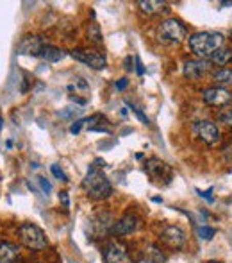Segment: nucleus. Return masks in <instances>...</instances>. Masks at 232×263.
I'll list each match as a JSON object with an SVG mask.
<instances>
[{"instance_id":"nucleus-1","label":"nucleus","mask_w":232,"mask_h":263,"mask_svg":"<svg viewBox=\"0 0 232 263\" xmlns=\"http://www.w3.org/2000/svg\"><path fill=\"white\" fill-rule=\"evenodd\" d=\"M223 43H225V38L222 32L213 31L195 32L187 40V47H189L191 54L198 59H211L216 50L222 49Z\"/></svg>"},{"instance_id":"nucleus-2","label":"nucleus","mask_w":232,"mask_h":263,"mask_svg":"<svg viewBox=\"0 0 232 263\" xmlns=\"http://www.w3.org/2000/svg\"><path fill=\"white\" fill-rule=\"evenodd\" d=\"M82 188L86 190V194L95 201H102L108 199L113 194V186L109 183L108 176L98 168L97 165H91L88 170L86 177L82 179Z\"/></svg>"},{"instance_id":"nucleus-3","label":"nucleus","mask_w":232,"mask_h":263,"mask_svg":"<svg viewBox=\"0 0 232 263\" xmlns=\"http://www.w3.org/2000/svg\"><path fill=\"white\" fill-rule=\"evenodd\" d=\"M186 27L177 18H166L157 27V40L163 45H179L186 38Z\"/></svg>"},{"instance_id":"nucleus-4","label":"nucleus","mask_w":232,"mask_h":263,"mask_svg":"<svg viewBox=\"0 0 232 263\" xmlns=\"http://www.w3.org/2000/svg\"><path fill=\"white\" fill-rule=\"evenodd\" d=\"M18 235H20V242L31 251H43L49 247V240H47L45 233L36 224H31V222L22 224L18 228Z\"/></svg>"},{"instance_id":"nucleus-5","label":"nucleus","mask_w":232,"mask_h":263,"mask_svg":"<svg viewBox=\"0 0 232 263\" xmlns=\"http://www.w3.org/2000/svg\"><path fill=\"white\" fill-rule=\"evenodd\" d=\"M193 133L200 142L205 143V145H215V143H218L220 138H222L218 125L211 120H197L193 124Z\"/></svg>"},{"instance_id":"nucleus-6","label":"nucleus","mask_w":232,"mask_h":263,"mask_svg":"<svg viewBox=\"0 0 232 263\" xmlns=\"http://www.w3.org/2000/svg\"><path fill=\"white\" fill-rule=\"evenodd\" d=\"M102 256H104L106 263H134L129 254L127 246H123L118 240H111V242L106 243L104 251H102Z\"/></svg>"},{"instance_id":"nucleus-7","label":"nucleus","mask_w":232,"mask_h":263,"mask_svg":"<svg viewBox=\"0 0 232 263\" xmlns=\"http://www.w3.org/2000/svg\"><path fill=\"white\" fill-rule=\"evenodd\" d=\"M145 172L149 174L156 183H170L172 177H174L172 166L157 158H152L145 163Z\"/></svg>"},{"instance_id":"nucleus-8","label":"nucleus","mask_w":232,"mask_h":263,"mask_svg":"<svg viewBox=\"0 0 232 263\" xmlns=\"http://www.w3.org/2000/svg\"><path fill=\"white\" fill-rule=\"evenodd\" d=\"M70 55H72L73 59H77V61L88 65L93 70H102L106 66V63H108L104 54L97 52V50H93V49H73L72 52H70Z\"/></svg>"},{"instance_id":"nucleus-9","label":"nucleus","mask_w":232,"mask_h":263,"mask_svg":"<svg viewBox=\"0 0 232 263\" xmlns=\"http://www.w3.org/2000/svg\"><path fill=\"white\" fill-rule=\"evenodd\" d=\"M202 99H204V102L207 106L223 107V106H229L232 102V91L222 86H211L202 91Z\"/></svg>"},{"instance_id":"nucleus-10","label":"nucleus","mask_w":232,"mask_h":263,"mask_svg":"<svg viewBox=\"0 0 232 263\" xmlns=\"http://www.w3.org/2000/svg\"><path fill=\"white\" fill-rule=\"evenodd\" d=\"M90 231L95 238H106L108 235H111V229H113V217L109 213H97L90 218Z\"/></svg>"},{"instance_id":"nucleus-11","label":"nucleus","mask_w":232,"mask_h":263,"mask_svg":"<svg viewBox=\"0 0 232 263\" xmlns=\"http://www.w3.org/2000/svg\"><path fill=\"white\" fill-rule=\"evenodd\" d=\"M161 242L170 249H182L186 246V233L179 226H166L161 233Z\"/></svg>"},{"instance_id":"nucleus-12","label":"nucleus","mask_w":232,"mask_h":263,"mask_svg":"<svg viewBox=\"0 0 232 263\" xmlns=\"http://www.w3.org/2000/svg\"><path fill=\"white\" fill-rule=\"evenodd\" d=\"M139 228V218L132 213H125L123 217H120L115 220L111 229V236H127L132 235L136 229Z\"/></svg>"},{"instance_id":"nucleus-13","label":"nucleus","mask_w":232,"mask_h":263,"mask_svg":"<svg viewBox=\"0 0 232 263\" xmlns=\"http://www.w3.org/2000/svg\"><path fill=\"white\" fill-rule=\"evenodd\" d=\"M211 61H207V59H191V61L184 63V77L191 81L202 79L211 70Z\"/></svg>"},{"instance_id":"nucleus-14","label":"nucleus","mask_w":232,"mask_h":263,"mask_svg":"<svg viewBox=\"0 0 232 263\" xmlns=\"http://www.w3.org/2000/svg\"><path fill=\"white\" fill-rule=\"evenodd\" d=\"M43 47H47L45 40L41 36H24L22 42L18 43V54H29V55H39L43 50Z\"/></svg>"},{"instance_id":"nucleus-15","label":"nucleus","mask_w":232,"mask_h":263,"mask_svg":"<svg viewBox=\"0 0 232 263\" xmlns=\"http://www.w3.org/2000/svg\"><path fill=\"white\" fill-rule=\"evenodd\" d=\"M138 7L141 13L150 14V16H154V14H164L170 9L166 2H157V0H139Z\"/></svg>"},{"instance_id":"nucleus-16","label":"nucleus","mask_w":232,"mask_h":263,"mask_svg":"<svg viewBox=\"0 0 232 263\" xmlns=\"http://www.w3.org/2000/svg\"><path fill=\"white\" fill-rule=\"evenodd\" d=\"M136 263H164V256H163V253H161L159 247L149 246L145 251H143L141 258H139Z\"/></svg>"},{"instance_id":"nucleus-17","label":"nucleus","mask_w":232,"mask_h":263,"mask_svg":"<svg viewBox=\"0 0 232 263\" xmlns=\"http://www.w3.org/2000/svg\"><path fill=\"white\" fill-rule=\"evenodd\" d=\"M18 260V247L11 242L0 243V263H14Z\"/></svg>"},{"instance_id":"nucleus-18","label":"nucleus","mask_w":232,"mask_h":263,"mask_svg":"<svg viewBox=\"0 0 232 263\" xmlns=\"http://www.w3.org/2000/svg\"><path fill=\"white\" fill-rule=\"evenodd\" d=\"M211 63L220 68H227V65L232 63V47H222L220 50H216L211 58Z\"/></svg>"},{"instance_id":"nucleus-19","label":"nucleus","mask_w":232,"mask_h":263,"mask_svg":"<svg viewBox=\"0 0 232 263\" xmlns=\"http://www.w3.org/2000/svg\"><path fill=\"white\" fill-rule=\"evenodd\" d=\"M65 55H66L65 50L57 49V47H52V45H47V47H43V50L39 52L38 58L45 59L47 63H57V61H61Z\"/></svg>"},{"instance_id":"nucleus-20","label":"nucleus","mask_w":232,"mask_h":263,"mask_svg":"<svg viewBox=\"0 0 232 263\" xmlns=\"http://www.w3.org/2000/svg\"><path fill=\"white\" fill-rule=\"evenodd\" d=\"M86 38H88V42L93 43V45H102V43H104V36H102L100 25H98L97 22H91V24L88 25Z\"/></svg>"},{"instance_id":"nucleus-21","label":"nucleus","mask_w":232,"mask_h":263,"mask_svg":"<svg viewBox=\"0 0 232 263\" xmlns=\"http://www.w3.org/2000/svg\"><path fill=\"white\" fill-rule=\"evenodd\" d=\"M213 79H215L216 86H232V68H220L215 72V76H213Z\"/></svg>"},{"instance_id":"nucleus-22","label":"nucleus","mask_w":232,"mask_h":263,"mask_svg":"<svg viewBox=\"0 0 232 263\" xmlns=\"http://www.w3.org/2000/svg\"><path fill=\"white\" fill-rule=\"evenodd\" d=\"M68 91H75V93H84L90 91V84L82 79V77H75L72 84H68Z\"/></svg>"},{"instance_id":"nucleus-23","label":"nucleus","mask_w":232,"mask_h":263,"mask_svg":"<svg viewBox=\"0 0 232 263\" xmlns=\"http://www.w3.org/2000/svg\"><path fill=\"white\" fill-rule=\"evenodd\" d=\"M197 235H198V238H200V240L209 242V240H213V236L216 235V229L209 228V226H202V228H197Z\"/></svg>"},{"instance_id":"nucleus-24","label":"nucleus","mask_w":232,"mask_h":263,"mask_svg":"<svg viewBox=\"0 0 232 263\" xmlns=\"http://www.w3.org/2000/svg\"><path fill=\"white\" fill-rule=\"evenodd\" d=\"M218 118L227 125V127L232 129V107H230V109H227V111H222Z\"/></svg>"},{"instance_id":"nucleus-25","label":"nucleus","mask_w":232,"mask_h":263,"mask_svg":"<svg viewBox=\"0 0 232 263\" xmlns=\"http://www.w3.org/2000/svg\"><path fill=\"white\" fill-rule=\"evenodd\" d=\"M127 106H129V107H131V109H132V111H134V113H136V115H138V117H139V120H141V122H143V124H145V125H150V120H149V117H145V115H143V113H141V109H139V107H136V106L129 104V102H127Z\"/></svg>"},{"instance_id":"nucleus-26","label":"nucleus","mask_w":232,"mask_h":263,"mask_svg":"<svg viewBox=\"0 0 232 263\" xmlns=\"http://www.w3.org/2000/svg\"><path fill=\"white\" fill-rule=\"evenodd\" d=\"M50 170H52V174H54V176L57 177L59 181H68V179H66V174L62 172V170L59 168L57 165H52V166H50Z\"/></svg>"},{"instance_id":"nucleus-27","label":"nucleus","mask_w":232,"mask_h":263,"mask_svg":"<svg viewBox=\"0 0 232 263\" xmlns=\"http://www.w3.org/2000/svg\"><path fill=\"white\" fill-rule=\"evenodd\" d=\"M82 125H84V118H82V120H77L75 124H72V127H70V133H72V135H79L80 129H82Z\"/></svg>"},{"instance_id":"nucleus-28","label":"nucleus","mask_w":232,"mask_h":263,"mask_svg":"<svg viewBox=\"0 0 232 263\" xmlns=\"http://www.w3.org/2000/svg\"><path fill=\"white\" fill-rule=\"evenodd\" d=\"M198 195H200V197H204L207 202H213V201H215V197H213V188H209V190H205V192L198 190Z\"/></svg>"},{"instance_id":"nucleus-29","label":"nucleus","mask_w":232,"mask_h":263,"mask_svg":"<svg viewBox=\"0 0 232 263\" xmlns=\"http://www.w3.org/2000/svg\"><path fill=\"white\" fill-rule=\"evenodd\" d=\"M39 184H41V190L45 192L47 195L50 194V190H52V184L49 183V181L45 179V177H39Z\"/></svg>"},{"instance_id":"nucleus-30","label":"nucleus","mask_w":232,"mask_h":263,"mask_svg":"<svg viewBox=\"0 0 232 263\" xmlns=\"http://www.w3.org/2000/svg\"><path fill=\"white\" fill-rule=\"evenodd\" d=\"M134 61H136V72H138V76H143V73H145V68H143L141 59H139V58H134Z\"/></svg>"},{"instance_id":"nucleus-31","label":"nucleus","mask_w":232,"mask_h":263,"mask_svg":"<svg viewBox=\"0 0 232 263\" xmlns=\"http://www.w3.org/2000/svg\"><path fill=\"white\" fill-rule=\"evenodd\" d=\"M59 201H62V206H65V208H68V206H70L68 192H61V194H59Z\"/></svg>"},{"instance_id":"nucleus-32","label":"nucleus","mask_w":232,"mask_h":263,"mask_svg":"<svg viewBox=\"0 0 232 263\" xmlns=\"http://www.w3.org/2000/svg\"><path fill=\"white\" fill-rule=\"evenodd\" d=\"M127 84H129V81L127 79H120V81H116V90H125L127 88Z\"/></svg>"},{"instance_id":"nucleus-33","label":"nucleus","mask_w":232,"mask_h":263,"mask_svg":"<svg viewBox=\"0 0 232 263\" xmlns=\"http://www.w3.org/2000/svg\"><path fill=\"white\" fill-rule=\"evenodd\" d=\"M2 125H4V120H2V118H0V129H2Z\"/></svg>"}]
</instances>
